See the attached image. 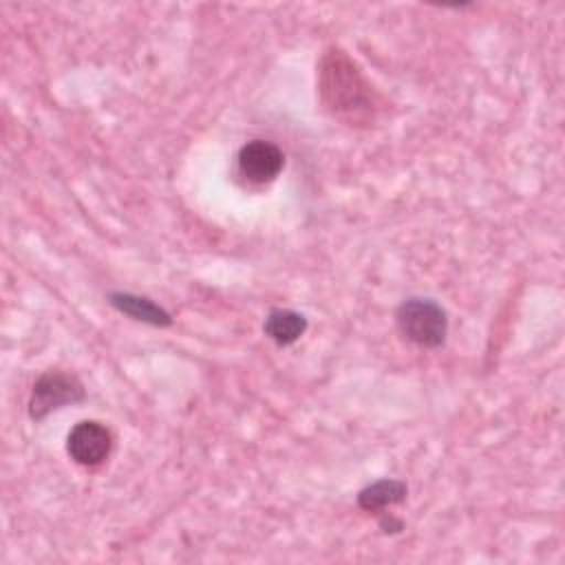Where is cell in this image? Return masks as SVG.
Returning a JSON list of instances; mask_svg holds the SVG:
<instances>
[{"instance_id": "8992f818", "label": "cell", "mask_w": 565, "mask_h": 565, "mask_svg": "<svg viewBox=\"0 0 565 565\" xmlns=\"http://www.w3.org/2000/svg\"><path fill=\"white\" fill-rule=\"evenodd\" d=\"M108 302L130 316L132 320H139V322H148V324H154V327H168L172 322L170 313L166 309H161L159 305H154L150 298H143V296H135V294H124V291H113L108 294Z\"/></svg>"}, {"instance_id": "9c48e42d", "label": "cell", "mask_w": 565, "mask_h": 565, "mask_svg": "<svg viewBox=\"0 0 565 565\" xmlns=\"http://www.w3.org/2000/svg\"><path fill=\"white\" fill-rule=\"evenodd\" d=\"M380 525H382V530L384 532H388V527H395V532H399L402 530V521H397V519H393V516H384L382 521H380Z\"/></svg>"}, {"instance_id": "3957f363", "label": "cell", "mask_w": 565, "mask_h": 565, "mask_svg": "<svg viewBox=\"0 0 565 565\" xmlns=\"http://www.w3.org/2000/svg\"><path fill=\"white\" fill-rule=\"evenodd\" d=\"M84 399H86V391L77 375L60 371V369L46 371L33 384L31 399H29V415H31V419L40 422L46 415H51L53 411L68 406V404L84 402Z\"/></svg>"}, {"instance_id": "6da1fadb", "label": "cell", "mask_w": 565, "mask_h": 565, "mask_svg": "<svg viewBox=\"0 0 565 565\" xmlns=\"http://www.w3.org/2000/svg\"><path fill=\"white\" fill-rule=\"evenodd\" d=\"M320 93L327 108L342 117L358 119L371 104L369 84L342 51L324 55L320 68Z\"/></svg>"}, {"instance_id": "7a4b0ae2", "label": "cell", "mask_w": 565, "mask_h": 565, "mask_svg": "<svg viewBox=\"0 0 565 565\" xmlns=\"http://www.w3.org/2000/svg\"><path fill=\"white\" fill-rule=\"evenodd\" d=\"M399 333L417 347L435 349L444 344L448 333V318L441 305L430 298H408L395 311Z\"/></svg>"}, {"instance_id": "277c9868", "label": "cell", "mask_w": 565, "mask_h": 565, "mask_svg": "<svg viewBox=\"0 0 565 565\" xmlns=\"http://www.w3.org/2000/svg\"><path fill=\"white\" fill-rule=\"evenodd\" d=\"M113 450V433L95 422L84 419L75 424L66 437V452L79 466H99Z\"/></svg>"}, {"instance_id": "5b68a950", "label": "cell", "mask_w": 565, "mask_h": 565, "mask_svg": "<svg viewBox=\"0 0 565 565\" xmlns=\"http://www.w3.org/2000/svg\"><path fill=\"white\" fill-rule=\"evenodd\" d=\"M282 166H285V154L271 141L254 139L238 150V170L252 183L274 181L282 170Z\"/></svg>"}, {"instance_id": "ba28073f", "label": "cell", "mask_w": 565, "mask_h": 565, "mask_svg": "<svg viewBox=\"0 0 565 565\" xmlns=\"http://www.w3.org/2000/svg\"><path fill=\"white\" fill-rule=\"evenodd\" d=\"M406 483L397 481V479H380L366 488L360 490L358 494V505L366 512H377L384 510L388 505L402 503L406 499Z\"/></svg>"}, {"instance_id": "52a82bcc", "label": "cell", "mask_w": 565, "mask_h": 565, "mask_svg": "<svg viewBox=\"0 0 565 565\" xmlns=\"http://www.w3.org/2000/svg\"><path fill=\"white\" fill-rule=\"evenodd\" d=\"M265 335H269L276 344L287 347L294 344L307 331V318L291 309H274L265 318Z\"/></svg>"}]
</instances>
